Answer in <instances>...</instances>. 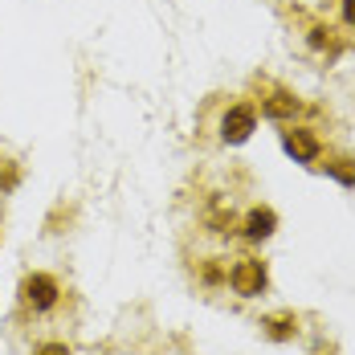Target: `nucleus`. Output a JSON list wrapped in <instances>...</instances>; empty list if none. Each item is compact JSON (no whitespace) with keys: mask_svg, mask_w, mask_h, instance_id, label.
Returning a JSON list of instances; mask_svg holds the SVG:
<instances>
[{"mask_svg":"<svg viewBox=\"0 0 355 355\" xmlns=\"http://www.w3.org/2000/svg\"><path fill=\"white\" fill-rule=\"evenodd\" d=\"M37 355H70V347H66V343H41Z\"/></svg>","mask_w":355,"mask_h":355,"instance_id":"8","label":"nucleus"},{"mask_svg":"<svg viewBox=\"0 0 355 355\" xmlns=\"http://www.w3.org/2000/svg\"><path fill=\"white\" fill-rule=\"evenodd\" d=\"M343 21L355 25V0H343Z\"/></svg>","mask_w":355,"mask_h":355,"instance_id":"9","label":"nucleus"},{"mask_svg":"<svg viewBox=\"0 0 355 355\" xmlns=\"http://www.w3.org/2000/svg\"><path fill=\"white\" fill-rule=\"evenodd\" d=\"M58 298H62V286H58V278H49V274H29V278L21 282V302H25V311H33V315L53 311Z\"/></svg>","mask_w":355,"mask_h":355,"instance_id":"1","label":"nucleus"},{"mask_svg":"<svg viewBox=\"0 0 355 355\" xmlns=\"http://www.w3.org/2000/svg\"><path fill=\"white\" fill-rule=\"evenodd\" d=\"M253 127H257V114L249 107H229L225 119H220V139L225 143H245L249 135H253Z\"/></svg>","mask_w":355,"mask_h":355,"instance_id":"3","label":"nucleus"},{"mask_svg":"<svg viewBox=\"0 0 355 355\" xmlns=\"http://www.w3.org/2000/svg\"><path fill=\"white\" fill-rule=\"evenodd\" d=\"M229 286H233V294H241V298H257V294H266L270 274H266V266H261L257 257H241V261H233V270H229Z\"/></svg>","mask_w":355,"mask_h":355,"instance_id":"2","label":"nucleus"},{"mask_svg":"<svg viewBox=\"0 0 355 355\" xmlns=\"http://www.w3.org/2000/svg\"><path fill=\"white\" fill-rule=\"evenodd\" d=\"M327 172L339 180V184L355 188V159H335V164H327Z\"/></svg>","mask_w":355,"mask_h":355,"instance_id":"7","label":"nucleus"},{"mask_svg":"<svg viewBox=\"0 0 355 355\" xmlns=\"http://www.w3.org/2000/svg\"><path fill=\"white\" fill-rule=\"evenodd\" d=\"M282 147H286V155H294L298 164H315L319 159V139L311 131H302V127L282 131Z\"/></svg>","mask_w":355,"mask_h":355,"instance_id":"4","label":"nucleus"},{"mask_svg":"<svg viewBox=\"0 0 355 355\" xmlns=\"http://www.w3.org/2000/svg\"><path fill=\"white\" fill-rule=\"evenodd\" d=\"M241 229H245V241L257 245V241H266V237L278 229V216H274V209H253V213L245 216V225H241Z\"/></svg>","mask_w":355,"mask_h":355,"instance_id":"5","label":"nucleus"},{"mask_svg":"<svg viewBox=\"0 0 355 355\" xmlns=\"http://www.w3.org/2000/svg\"><path fill=\"white\" fill-rule=\"evenodd\" d=\"M261 114H270V119H290V114H298V98L286 94V90H274V94L261 103Z\"/></svg>","mask_w":355,"mask_h":355,"instance_id":"6","label":"nucleus"}]
</instances>
